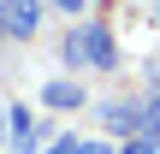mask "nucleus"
I'll return each mask as SVG.
<instances>
[{
    "label": "nucleus",
    "mask_w": 160,
    "mask_h": 154,
    "mask_svg": "<svg viewBox=\"0 0 160 154\" xmlns=\"http://www.w3.org/2000/svg\"><path fill=\"white\" fill-rule=\"evenodd\" d=\"M36 24H42V6H36V0H0V36L30 42V36H36Z\"/></svg>",
    "instance_id": "1"
},
{
    "label": "nucleus",
    "mask_w": 160,
    "mask_h": 154,
    "mask_svg": "<svg viewBox=\"0 0 160 154\" xmlns=\"http://www.w3.org/2000/svg\"><path fill=\"white\" fill-rule=\"evenodd\" d=\"M83 65H101V71L119 65V47H113V30L107 24H83Z\"/></svg>",
    "instance_id": "2"
},
{
    "label": "nucleus",
    "mask_w": 160,
    "mask_h": 154,
    "mask_svg": "<svg viewBox=\"0 0 160 154\" xmlns=\"http://www.w3.org/2000/svg\"><path fill=\"white\" fill-rule=\"evenodd\" d=\"M6 125H12V154H36V113L30 107H12V113H0Z\"/></svg>",
    "instance_id": "3"
},
{
    "label": "nucleus",
    "mask_w": 160,
    "mask_h": 154,
    "mask_svg": "<svg viewBox=\"0 0 160 154\" xmlns=\"http://www.w3.org/2000/svg\"><path fill=\"white\" fill-rule=\"evenodd\" d=\"M42 101H48L53 113H77V107H83V83H65V77H53V83L42 89Z\"/></svg>",
    "instance_id": "4"
},
{
    "label": "nucleus",
    "mask_w": 160,
    "mask_h": 154,
    "mask_svg": "<svg viewBox=\"0 0 160 154\" xmlns=\"http://www.w3.org/2000/svg\"><path fill=\"white\" fill-rule=\"evenodd\" d=\"M59 53H65V65L77 71V65H83V30H71V36L59 42Z\"/></svg>",
    "instance_id": "5"
},
{
    "label": "nucleus",
    "mask_w": 160,
    "mask_h": 154,
    "mask_svg": "<svg viewBox=\"0 0 160 154\" xmlns=\"http://www.w3.org/2000/svg\"><path fill=\"white\" fill-rule=\"evenodd\" d=\"M119 154H154V137H131V142H125Z\"/></svg>",
    "instance_id": "6"
},
{
    "label": "nucleus",
    "mask_w": 160,
    "mask_h": 154,
    "mask_svg": "<svg viewBox=\"0 0 160 154\" xmlns=\"http://www.w3.org/2000/svg\"><path fill=\"white\" fill-rule=\"evenodd\" d=\"M48 154H77V137H59V142H53Z\"/></svg>",
    "instance_id": "7"
},
{
    "label": "nucleus",
    "mask_w": 160,
    "mask_h": 154,
    "mask_svg": "<svg viewBox=\"0 0 160 154\" xmlns=\"http://www.w3.org/2000/svg\"><path fill=\"white\" fill-rule=\"evenodd\" d=\"M77 154H113L107 142H77Z\"/></svg>",
    "instance_id": "8"
},
{
    "label": "nucleus",
    "mask_w": 160,
    "mask_h": 154,
    "mask_svg": "<svg viewBox=\"0 0 160 154\" xmlns=\"http://www.w3.org/2000/svg\"><path fill=\"white\" fill-rule=\"evenodd\" d=\"M59 6H65V12H77V6H83V0H59Z\"/></svg>",
    "instance_id": "9"
}]
</instances>
